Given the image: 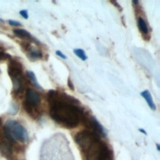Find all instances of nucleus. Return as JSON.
Here are the masks:
<instances>
[{"instance_id":"1","label":"nucleus","mask_w":160,"mask_h":160,"mask_svg":"<svg viewBox=\"0 0 160 160\" xmlns=\"http://www.w3.org/2000/svg\"><path fill=\"white\" fill-rule=\"evenodd\" d=\"M48 100L50 116L64 128L76 127L84 115L79 102L65 93L51 90L48 94Z\"/></svg>"},{"instance_id":"2","label":"nucleus","mask_w":160,"mask_h":160,"mask_svg":"<svg viewBox=\"0 0 160 160\" xmlns=\"http://www.w3.org/2000/svg\"><path fill=\"white\" fill-rule=\"evenodd\" d=\"M3 129L6 139L10 142H14L17 140L21 142H26L29 139V135L26 129L15 120L7 121Z\"/></svg>"},{"instance_id":"3","label":"nucleus","mask_w":160,"mask_h":160,"mask_svg":"<svg viewBox=\"0 0 160 160\" xmlns=\"http://www.w3.org/2000/svg\"><path fill=\"white\" fill-rule=\"evenodd\" d=\"M8 72L12 79L14 91L16 92L22 91L23 89L22 64L16 60L10 59L8 65Z\"/></svg>"},{"instance_id":"4","label":"nucleus","mask_w":160,"mask_h":160,"mask_svg":"<svg viewBox=\"0 0 160 160\" xmlns=\"http://www.w3.org/2000/svg\"><path fill=\"white\" fill-rule=\"evenodd\" d=\"M100 138L88 130H83L77 132L74 136L75 142L86 152L91 144Z\"/></svg>"},{"instance_id":"5","label":"nucleus","mask_w":160,"mask_h":160,"mask_svg":"<svg viewBox=\"0 0 160 160\" xmlns=\"http://www.w3.org/2000/svg\"><path fill=\"white\" fill-rule=\"evenodd\" d=\"M82 120H83L85 126L87 128V130L95 134L100 138L101 137H105L106 134L103 127L98 122V121L94 116H86L84 115Z\"/></svg>"},{"instance_id":"6","label":"nucleus","mask_w":160,"mask_h":160,"mask_svg":"<svg viewBox=\"0 0 160 160\" xmlns=\"http://www.w3.org/2000/svg\"><path fill=\"white\" fill-rule=\"evenodd\" d=\"M104 142L100 139L94 141L89 148L87 152V160H100L102 148Z\"/></svg>"},{"instance_id":"7","label":"nucleus","mask_w":160,"mask_h":160,"mask_svg":"<svg viewBox=\"0 0 160 160\" xmlns=\"http://www.w3.org/2000/svg\"><path fill=\"white\" fill-rule=\"evenodd\" d=\"M24 102L28 105L38 108L40 103L39 93L32 89H28L26 91L25 101Z\"/></svg>"},{"instance_id":"8","label":"nucleus","mask_w":160,"mask_h":160,"mask_svg":"<svg viewBox=\"0 0 160 160\" xmlns=\"http://www.w3.org/2000/svg\"><path fill=\"white\" fill-rule=\"evenodd\" d=\"M13 32L15 34V36L19 38L22 39H27L36 43H39L38 40H36L34 37H32V35L25 29H15L13 30Z\"/></svg>"},{"instance_id":"9","label":"nucleus","mask_w":160,"mask_h":160,"mask_svg":"<svg viewBox=\"0 0 160 160\" xmlns=\"http://www.w3.org/2000/svg\"><path fill=\"white\" fill-rule=\"evenodd\" d=\"M0 151L2 154L9 156L12 154V148L10 141L7 139L3 140L0 143Z\"/></svg>"},{"instance_id":"10","label":"nucleus","mask_w":160,"mask_h":160,"mask_svg":"<svg viewBox=\"0 0 160 160\" xmlns=\"http://www.w3.org/2000/svg\"><path fill=\"white\" fill-rule=\"evenodd\" d=\"M141 96L146 100L147 102L149 107L153 111H155L156 109V105L153 101L152 98L151 96V93L149 92L148 90H145L141 92Z\"/></svg>"},{"instance_id":"11","label":"nucleus","mask_w":160,"mask_h":160,"mask_svg":"<svg viewBox=\"0 0 160 160\" xmlns=\"http://www.w3.org/2000/svg\"><path fill=\"white\" fill-rule=\"evenodd\" d=\"M100 160H113L112 153L106 143L103 144Z\"/></svg>"},{"instance_id":"12","label":"nucleus","mask_w":160,"mask_h":160,"mask_svg":"<svg viewBox=\"0 0 160 160\" xmlns=\"http://www.w3.org/2000/svg\"><path fill=\"white\" fill-rule=\"evenodd\" d=\"M23 108L26 112L33 118H36L40 115V112L37 107L31 106L23 102Z\"/></svg>"},{"instance_id":"13","label":"nucleus","mask_w":160,"mask_h":160,"mask_svg":"<svg viewBox=\"0 0 160 160\" xmlns=\"http://www.w3.org/2000/svg\"><path fill=\"white\" fill-rule=\"evenodd\" d=\"M28 56L29 58V59H37L39 58H41L42 57V53L41 52L38 50L36 49L35 48H33L32 47H31L28 50Z\"/></svg>"},{"instance_id":"14","label":"nucleus","mask_w":160,"mask_h":160,"mask_svg":"<svg viewBox=\"0 0 160 160\" xmlns=\"http://www.w3.org/2000/svg\"><path fill=\"white\" fill-rule=\"evenodd\" d=\"M138 28H139V31L142 33H143L144 34H148V32L149 31L148 25L146 23L145 21L141 17L139 18L138 19Z\"/></svg>"},{"instance_id":"15","label":"nucleus","mask_w":160,"mask_h":160,"mask_svg":"<svg viewBox=\"0 0 160 160\" xmlns=\"http://www.w3.org/2000/svg\"><path fill=\"white\" fill-rule=\"evenodd\" d=\"M27 74L28 76V77L29 78L31 82L33 84V85L34 86H36L37 88L38 89H42V88L41 86V85L39 84V82H38V80L36 79V77L34 74V73L32 71H27Z\"/></svg>"},{"instance_id":"16","label":"nucleus","mask_w":160,"mask_h":160,"mask_svg":"<svg viewBox=\"0 0 160 160\" xmlns=\"http://www.w3.org/2000/svg\"><path fill=\"white\" fill-rule=\"evenodd\" d=\"M73 52L76 55L78 58H79L82 61H86L88 59V57L84 52V51L80 48H76L73 49Z\"/></svg>"},{"instance_id":"17","label":"nucleus","mask_w":160,"mask_h":160,"mask_svg":"<svg viewBox=\"0 0 160 160\" xmlns=\"http://www.w3.org/2000/svg\"><path fill=\"white\" fill-rule=\"evenodd\" d=\"M11 58V56L9 54L6 53L2 48L0 47V61H4L6 59H9Z\"/></svg>"},{"instance_id":"18","label":"nucleus","mask_w":160,"mask_h":160,"mask_svg":"<svg viewBox=\"0 0 160 160\" xmlns=\"http://www.w3.org/2000/svg\"><path fill=\"white\" fill-rule=\"evenodd\" d=\"M8 22L11 26H21V24L19 22L16 21H14V20H9Z\"/></svg>"},{"instance_id":"19","label":"nucleus","mask_w":160,"mask_h":160,"mask_svg":"<svg viewBox=\"0 0 160 160\" xmlns=\"http://www.w3.org/2000/svg\"><path fill=\"white\" fill-rule=\"evenodd\" d=\"M19 13L24 19L28 18V11L26 10H21V11H20Z\"/></svg>"},{"instance_id":"20","label":"nucleus","mask_w":160,"mask_h":160,"mask_svg":"<svg viewBox=\"0 0 160 160\" xmlns=\"http://www.w3.org/2000/svg\"><path fill=\"white\" fill-rule=\"evenodd\" d=\"M56 55H58V56H59L60 58H62L63 59H66L67 58V57H66L61 51H56Z\"/></svg>"},{"instance_id":"21","label":"nucleus","mask_w":160,"mask_h":160,"mask_svg":"<svg viewBox=\"0 0 160 160\" xmlns=\"http://www.w3.org/2000/svg\"><path fill=\"white\" fill-rule=\"evenodd\" d=\"M68 85L69 86V88L72 90V91H74V86L71 81V79L69 78H68Z\"/></svg>"},{"instance_id":"22","label":"nucleus","mask_w":160,"mask_h":160,"mask_svg":"<svg viewBox=\"0 0 160 160\" xmlns=\"http://www.w3.org/2000/svg\"><path fill=\"white\" fill-rule=\"evenodd\" d=\"M139 131H140V132H142L143 134H147V133H146V132L143 129H139Z\"/></svg>"},{"instance_id":"23","label":"nucleus","mask_w":160,"mask_h":160,"mask_svg":"<svg viewBox=\"0 0 160 160\" xmlns=\"http://www.w3.org/2000/svg\"><path fill=\"white\" fill-rule=\"evenodd\" d=\"M132 3H133V4H138V3L139 2V1H132Z\"/></svg>"},{"instance_id":"24","label":"nucleus","mask_w":160,"mask_h":160,"mask_svg":"<svg viewBox=\"0 0 160 160\" xmlns=\"http://www.w3.org/2000/svg\"><path fill=\"white\" fill-rule=\"evenodd\" d=\"M157 148H158V150L159 151L160 150V148H159V145L158 144H157Z\"/></svg>"},{"instance_id":"25","label":"nucleus","mask_w":160,"mask_h":160,"mask_svg":"<svg viewBox=\"0 0 160 160\" xmlns=\"http://www.w3.org/2000/svg\"><path fill=\"white\" fill-rule=\"evenodd\" d=\"M0 22H4V21H3L2 19H1V18H0Z\"/></svg>"}]
</instances>
